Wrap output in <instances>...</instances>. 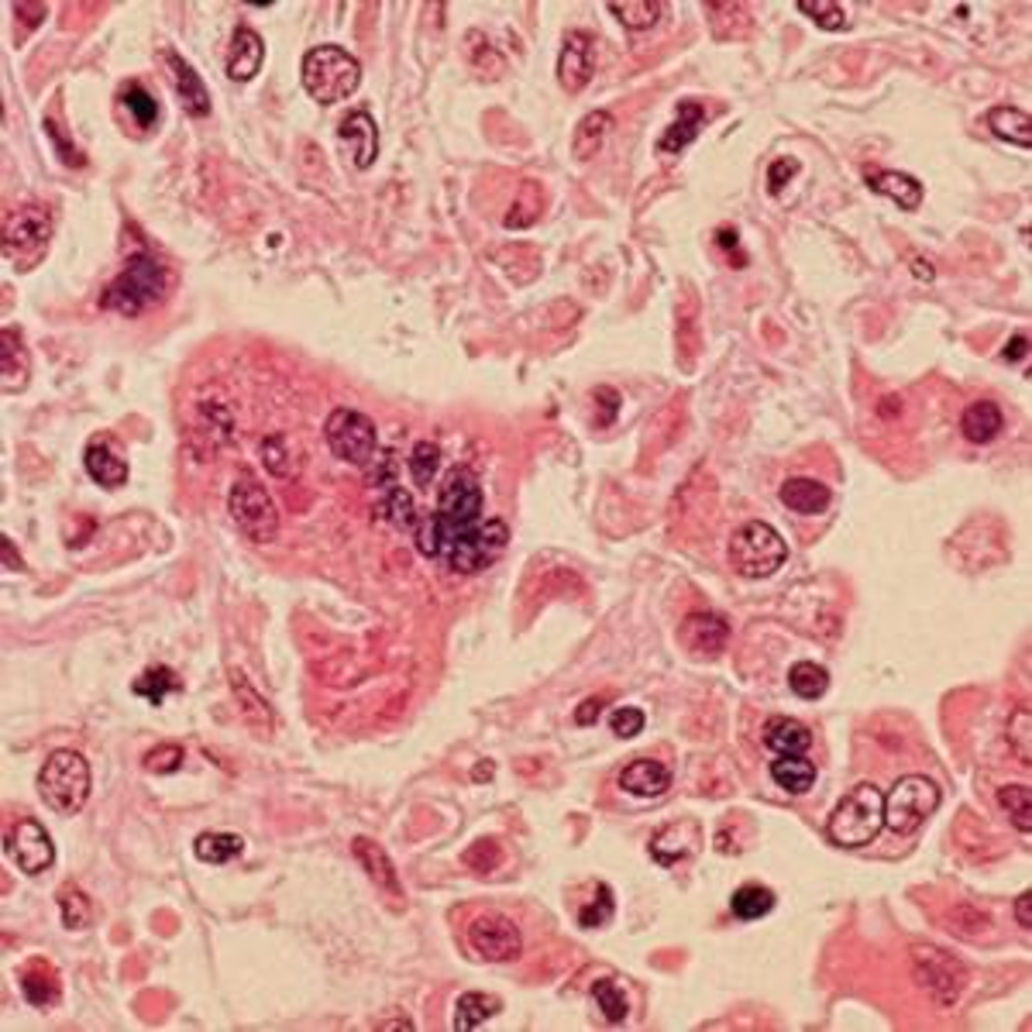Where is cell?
<instances>
[{
  "instance_id": "39",
  "label": "cell",
  "mask_w": 1032,
  "mask_h": 1032,
  "mask_svg": "<svg viewBox=\"0 0 1032 1032\" xmlns=\"http://www.w3.org/2000/svg\"><path fill=\"white\" fill-rule=\"evenodd\" d=\"M131 688H135V696H141L149 705H162L169 692H179V678H176L173 667L158 664V667H149V672H141Z\"/></svg>"
},
{
  "instance_id": "8",
  "label": "cell",
  "mask_w": 1032,
  "mask_h": 1032,
  "mask_svg": "<svg viewBox=\"0 0 1032 1032\" xmlns=\"http://www.w3.org/2000/svg\"><path fill=\"white\" fill-rule=\"evenodd\" d=\"M228 513L234 527L252 544H272L279 534V510L269 489L255 475H238L228 493Z\"/></svg>"
},
{
  "instance_id": "7",
  "label": "cell",
  "mask_w": 1032,
  "mask_h": 1032,
  "mask_svg": "<svg viewBox=\"0 0 1032 1032\" xmlns=\"http://www.w3.org/2000/svg\"><path fill=\"white\" fill-rule=\"evenodd\" d=\"M52 217L42 204H25L4 217V258L17 272L35 269L49 252Z\"/></svg>"
},
{
  "instance_id": "1",
  "label": "cell",
  "mask_w": 1032,
  "mask_h": 1032,
  "mask_svg": "<svg viewBox=\"0 0 1032 1032\" xmlns=\"http://www.w3.org/2000/svg\"><path fill=\"white\" fill-rule=\"evenodd\" d=\"M417 548L423 558L455 575H479L496 564L510 544V527L482 513V485L472 469H451L444 479L434 513L417 523Z\"/></svg>"
},
{
  "instance_id": "20",
  "label": "cell",
  "mask_w": 1032,
  "mask_h": 1032,
  "mask_svg": "<svg viewBox=\"0 0 1032 1032\" xmlns=\"http://www.w3.org/2000/svg\"><path fill=\"white\" fill-rule=\"evenodd\" d=\"M352 854H355V861L361 864V871L369 875V881H372L375 888L390 892L393 899H403V884H399L396 867H393V861H390L386 850H382L375 840L355 837V840H352Z\"/></svg>"
},
{
  "instance_id": "52",
  "label": "cell",
  "mask_w": 1032,
  "mask_h": 1032,
  "mask_svg": "<svg viewBox=\"0 0 1032 1032\" xmlns=\"http://www.w3.org/2000/svg\"><path fill=\"white\" fill-rule=\"evenodd\" d=\"M1032 719H1029V710H1019L1016 719H1011V730H1008V743H1016V754L1022 764H1032Z\"/></svg>"
},
{
  "instance_id": "23",
  "label": "cell",
  "mask_w": 1032,
  "mask_h": 1032,
  "mask_svg": "<svg viewBox=\"0 0 1032 1032\" xmlns=\"http://www.w3.org/2000/svg\"><path fill=\"white\" fill-rule=\"evenodd\" d=\"M867 187H871L878 196H888L902 211H919V204H922V183L916 176H908V173L867 169Z\"/></svg>"
},
{
  "instance_id": "24",
  "label": "cell",
  "mask_w": 1032,
  "mask_h": 1032,
  "mask_svg": "<svg viewBox=\"0 0 1032 1032\" xmlns=\"http://www.w3.org/2000/svg\"><path fill=\"white\" fill-rule=\"evenodd\" d=\"M610 131H613V114L610 111H589L572 131V158L593 162L602 152Z\"/></svg>"
},
{
  "instance_id": "59",
  "label": "cell",
  "mask_w": 1032,
  "mask_h": 1032,
  "mask_svg": "<svg viewBox=\"0 0 1032 1032\" xmlns=\"http://www.w3.org/2000/svg\"><path fill=\"white\" fill-rule=\"evenodd\" d=\"M716 241H719V249L734 252V249H737V231H734V228H723V231L716 234Z\"/></svg>"
},
{
  "instance_id": "35",
  "label": "cell",
  "mask_w": 1032,
  "mask_h": 1032,
  "mask_svg": "<svg viewBox=\"0 0 1032 1032\" xmlns=\"http://www.w3.org/2000/svg\"><path fill=\"white\" fill-rule=\"evenodd\" d=\"M667 11L664 0H613L610 14L626 28V31H647L661 22V14Z\"/></svg>"
},
{
  "instance_id": "18",
  "label": "cell",
  "mask_w": 1032,
  "mask_h": 1032,
  "mask_svg": "<svg viewBox=\"0 0 1032 1032\" xmlns=\"http://www.w3.org/2000/svg\"><path fill=\"white\" fill-rule=\"evenodd\" d=\"M166 66H169V79H173V87H176L179 104L187 107V114L207 117V114H211V93H207V87H204V79L196 76V69H193L179 52H173V49L166 52Z\"/></svg>"
},
{
  "instance_id": "47",
  "label": "cell",
  "mask_w": 1032,
  "mask_h": 1032,
  "mask_svg": "<svg viewBox=\"0 0 1032 1032\" xmlns=\"http://www.w3.org/2000/svg\"><path fill=\"white\" fill-rule=\"evenodd\" d=\"M258 458L269 469V475L276 479H290L293 475V455H290V441L282 434H269L258 444Z\"/></svg>"
},
{
  "instance_id": "46",
  "label": "cell",
  "mask_w": 1032,
  "mask_h": 1032,
  "mask_svg": "<svg viewBox=\"0 0 1032 1032\" xmlns=\"http://www.w3.org/2000/svg\"><path fill=\"white\" fill-rule=\"evenodd\" d=\"M231 688H234V696H238V702H241V710H245V719L252 723V726H272V710H269V702L262 699L255 688L241 678L238 672H231Z\"/></svg>"
},
{
  "instance_id": "2",
  "label": "cell",
  "mask_w": 1032,
  "mask_h": 1032,
  "mask_svg": "<svg viewBox=\"0 0 1032 1032\" xmlns=\"http://www.w3.org/2000/svg\"><path fill=\"white\" fill-rule=\"evenodd\" d=\"M300 79L317 104H341L361 87V63L341 46H317L303 55Z\"/></svg>"
},
{
  "instance_id": "9",
  "label": "cell",
  "mask_w": 1032,
  "mask_h": 1032,
  "mask_svg": "<svg viewBox=\"0 0 1032 1032\" xmlns=\"http://www.w3.org/2000/svg\"><path fill=\"white\" fill-rule=\"evenodd\" d=\"M940 785L926 775H905L895 781L892 792L884 795V829L899 837L916 833V829L940 808Z\"/></svg>"
},
{
  "instance_id": "49",
  "label": "cell",
  "mask_w": 1032,
  "mask_h": 1032,
  "mask_svg": "<svg viewBox=\"0 0 1032 1032\" xmlns=\"http://www.w3.org/2000/svg\"><path fill=\"white\" fill-rule=\"evenodd\" d=\"M613 919V892L606 884H599L596 888V899L593 902H585L582 908H578V926L582 929H599V926H606Z\"/></svg>"
},
{
  "instance_id": "60",
  "label": "cell",
  "mask_w": 1032,
  "mask_h": 1032,
  "mask_svg": "<svg viewBox=\"0 0 1032 1032\" xmlns=\"http://www.w3.org/2000/svg\"><path fill=\"white\" fill-rule=\"evenodd\" d=\"M916 276H919V279H933V266H926V262H916Z\"/></svg>"
},
{
  "instance_id": "32",
  "label": "cell",
  "mask_w": 1032,
  "mask_h": 1032,
  "mask_svg": "<svg viewBox=\"0 0 1032 1032\" xmlns=\"http://www.w3.org/2000/svg\"><path fill=\"white\" fill-rule=\"evenodd\" d=\"M0 372H4V390L8 393H17L25 390L28 382V355H25V344H22V334L14 328H4L0 331Z\"/></svg>"
},
{
  "instance_id": "42",
  "label": "cell",
  "mask_w": 1032,
  "mask_h": 1032,
  "mask_svg": "<svg viewBox=\"0 0 1032 1032\" xmlns=\"http://www.w3.org/2000/svg\"><path fill=\"white\" fill-rule=\"evenodd\" d=\"M59 913H63V926L66 929H87L93 922V905H90V895L84 888L76 884H66L63 892H59Z\"/></svg>"
},
{
  "instance_id": "57",
  "label": "cell",
  "mask_w": 1032,
  "mask_h": 1032,
  "mask_svg": "<svg viewBox=\"0 0 1032 1032\" xmlns=\"http://www.w3.org/2000/svg\"><path fill=\"white\" fill-rule=\"evenodd\" d=\"M1016 922H1019V929H1032V892H1022L1019 899H1016Z\"/></svg>"
},
{
  "instance_id": "37",
  "label": "cell",
  "mask_w": 1032,
  "mask_h": 1032,
  "mask_svg": "<svg viewBox=\"0 0 1032 1032\" xmlns=\"http://www.w3.org/2000/svg\"><path fill=\"white\" fill-rule=\"evenodd\" d=\"M788 688H792L799 699L816 702V699L826 696L829 672H826L823 664H816V661H799V664H792V672H788Z\"/></svg>"
},
{
  "instance_id": "44",
  "label": "cell",
  "mask_w": 1032,
  "mask_h": 1032,
  "mask_svg": "<svg viewBox=\"0 0 1032 1032\" xmlns=\"http://www.w3.org/2000/svg\"><path fill=\"white\" fill-rule=\"evenodd\" d=\"M407 469H410V475H413L417 489H431V482H434V475H437V469H441V448H437L434 441H417L413 451H410Z\"/></svg>"
},
{
  "instance_id": "51",
  "label": "cell",
  "mask_w": 1032,
  "mask_h": 1032,
  "mask_svg": "<svg viewBox=\"0 0 1032 1032\" xmlns=\"http://www.w3.org/2000/svg\"><path fill=\"white\" fill-rule=\"evenodd\" d=\"M179 764H183V747L179 743H162L145 754V772H152V775H169Z\"/></svg>"
},
{
  "instance_id": "54",
  "label": "cell",
  "mask_w": 1032,
  "mask_h": 1032,
  "mask_svg": "<svg viewBox=\"0 0 1032 1032\" xmlns=\"http://www.w3.org/2000/svg\"><path fill=\"white\" fill-rule=\"evenodd\" d=\"M799 173V162L795 158H775L772 166H767V190H772L775 196L785 190V183L792 179Z\"/></svg>"
},
{
  "instance_id": "17",
  "label": "cell",
  "mask_w": 1032,
  "mask_h": 1032,
  "mask_svg": "<svg viewBox=\"0 0 1032 1032\" xmlns=\"http://www.w3.org/2000/svg\"><path fill=\"white\" fill-rule=\"evenodd\" d=\"M616 785L634 799H661L667 788H672V772H667V764L661 761L637 757L616 775Z\"/></svg>"
},
{
  "instance_id": "61",
  "label": "cell",
  "mask_w": 1032,
  "mask_h": 1032,
  "mask_svg": "<svg viewBox=\"0 0 1032 1032\" xmlns=\"http://www.w3.org/2000/svg\"><path fill=\"white\" fill-rule=\"evenodd\" d=\"M485 775L493 778V761H482V767H479V772H475V778H485Z\"/></svg>"
},
{
  "instance_id": "40",
  "label": "cell",
  "mask_w": 1032,
  "mask_h": 1032,
  "mask_svg": "<svg viewBox=\"0 0 1032 1032\" xmlns=\"http://www.w3.org/2000/svg\"><path fill=\"white\" fill-rule=\"evenodd\" d=\"M998 805L1008 816V823L1019 829V833H1029L1032 829V792L1029 785H1005L998 788Z\"/></svg>"
},
{
  "instance_id": "53",
  "label": "cell",
  "mask_w": 1032,
  "mask_h": 1032,
  "mask_svg": "<svg viewBox=\"0 0 1032 1032\" xmlns=\"http://www.w3.org/2000/svg\"><path fill=\"white\" fill-rule=\"evenodd\" d=\"M610 726H613V734L623 737V740L640 737V730H644V713L637 710V705H623V710H613Z\"/></svg>"
},
{
  "instance_id": "55",
  "label": "cell",
  "mask_w": 1032,
  "mask_h": 1032,
  "mask_svg": "<svg viewBox=\"0 0 1032 1032\" xmlns=\"http://www.w3.org/2000/svg\"><path fill=\"white\" fill-rule=\"evenodd\" d=\"M602 705H606L602 696L585 699V702L578 705V713H575V723H578V726H593V723L599 719V713H602Z\"/></svg>"
},
{
  "instance_id": "50",
  "label": "cell",
  "mask_w": 1032,
  "mask_h": 1032,
  "mask_svg": "<svg viewBox=\"0 0 1032 1032\" xmlns=\"http://www.w3.org/2000/svg\"><path fill=\"white\" fill-rule=\"evenodd\" d=\"M461 861L469 864L472 871L489 875V871H496L499 861H502V846H499V840H475L469 850H464V857H461Z\"/></svg>"
},
{
  "instance_id": "56",
  "label": "cell",
  "mask_w": 1032,
  "mask_h": 1032,
  "mask_svg": "<svg viewBox=\"0 0 1032 1032\" xmlns=\"http://www.w3.org/2000/svg\"><path fill=\"white\" fill-rule=\"evenodd\" d=\"M1025 355H1029V337L1025 334H1016L1005 344V352H1002V358L1011 361V366H1016V361H1025Z\"/></svg>"
},
{
  "instance_id": "58",
  "label": "cell",
  "mask_w": 1032,
  "mask_h": 1032,
  "mask_svg": "<svg viewBox=\"0 0 1032 1032\" xmlns=\"http://www.w3.org/2000/svg\"><path fill=\"white\" fill-rule=\"evenodd\" d=\"M4 569H8V572H22V569H25V561L14 558V544H11L8 537H4Z\"/></svg>"
},
{
  "instance_id": "26",
  "label": "cell",
  "mask_w": 1032,
  "mask_h": 1032,
  "mask_svg": "<svg viewBox=\"0 0 1032 1032\" xmlns=\"http://www.w3.org/2000/svg\"><path fill=\"white\" fill-rule=\"evenodd\" d=\"M829 499H833V493H829L819 479L799 475V479H788V482L781 485V502H785L792 513H802V517L823 513L826 506H829Z\"/></svg>"
},
{
  "instance_id": "27",
  "label": "cell",
  "mask_w": 1032,
  "mask_h": 1032,
  "mask_svg": "<svg viewBox=\"0 0 1032 1032\" xmlns=\"http://www.w3.org/2000/svg\"><path fill=\"white\" fill-rule=\"evenodd\" d=\"M772 781L788 795H805L816 785V764L805 754H778L772 761Z\"/></svg>"
},
{
  "instance_id": "41",
  "label": "cell",
  "mask_w": 1032,
  "mask_h": 1032,
  "mask_svg": "<svg viewBox=\"0 0 1032 1032\" xmlns=\"http://www.w3.org/2000/svg\"><path fill=\"white\" fill-rule=\"evenodd\" d=\"M540 214H544V190L527 179V183L517 190V200H513L510 214H506V228H510V231L513 228H531Z\"/></svg>"
},
{
  "instance_id": "10",
  "label": "cell",
  "mask_w": 1032,
  "mask_h": 1032,
  "mask_svg": "<svg viewBox=\"0 0 1032 1032\" xmlns=\"http://www.w3.org/2000/svg\"><path fill=\"white\" fill-rule=\"evenodd\" d=\"M323 437H328V448L334 451V458H341L344 464H355V469H369L379 451V431L372 417L352 407L331 410V417L323 420Z\"/></svg>"
},
{
  "instance_id": "5",
  "label": "cell",
  "mask_w": 1032,
  "mask_h": 1032,
  "mask_svg": "<svg viewBox=\"0 0 1032 1032\" xmlns=\"http://www.w3.org/2000/svg\"><path fill=\"white\" fill-rule=\"evenodd\" d=\"M38 795L59 816H76L90 799V764L76 751H52L38 772Z\"/></svg>"
},
{
  "instance_id": "36",
  "label": "cell",
  "mask_w": 1032,
  "mask_h": 1032,
  "mask_svg": "<svg viewBox=\"0 0 1032 1032\" xmlns=\"http://www.w3.org/2000/svg\"><path fill=\"white\" fill-rule=\"evenodd\" d=\"M193 854L204 864H228L245 854V840L234 833H200L193 840Z\"/></svg>"
},
{
  "instance_id": "21",
  "label": "cell",
  "mask_w": 1032,
  "mask_h": 1032,
  "mask_svg": "<svg viewBox=\"0 0 1032 1032\" xmlns=\"http://www.w3.org/2000/svg\"><path fill=\"white\" fill-rule=\"evenodd\" d=\"M84 464H87V475L97 485H104V489H120V485L128 482V461L114 451V444L107 437H97L87 444Z\"/></svg>"
},
{
  "instance_id": "28",
  "label": "cell",
  "mask_w": 1032,
  "mask_h": 1032,
  "mask_svg": "<svg viewBox=\"0 0 1032 1032\" xmlns=\"http://www.w3.org/2000/svg\"><path fill=\"white\" fill-rule=\"evenodd\" d=\"M702 120H705L702 104H696V100H685V104L678 107V117H675L672 125L664 128V135L658 138V149H661V152H667V155L688 149V145H692V141L699 138Z\"/></svg>"
},
{
  "instance_id": "34",
  "label": "cell",
  "mask_w": 1032,
  "mask_h": 1032,
  "mask_svg": "<svg viewBox=\"0 0 1032 1032\" xmlns=\"http://www.w3.org/2000/svg\"><path fill=\"white\" fill-rule=\"evenodd\" d=\"M502 1011V1002L496 995H485V991H464V995L455 1002V1019L451 1025L458 1032H469V1029H479L482 1022H489L493 1016Z\"/></svg>"
},
{
  "instance_id": "25",
  "label": "cell",
  "mask_w": 1032,
  "mask_h": 1032,
  "mask_svg": "<svg viewBox=\"0 0 1032 1032\" xmlns=\"http://www.w3.org/2000/svg\"><path fill=\"white\" fill-rule=\"evenodd\" d=\"M764 747L775 754H805L813 747V734L792 716H772L764 723Z\"/></svg>"
},
{
  "instance_id": "14",
  "label": "cell",
  "mask_w": 1032,
  "mask_h": 1032,
  "mask_svg": "<svg viewBox=\"0 0 1032 1032\" xmlns=\"http://www.w3.org/2000/svg\"><path fill=\"white\" fill-rule=\"evenodd\" d=\"M593 73H596V42H593V35L572 31L569 38H564L561 55H558L561 87L569 93H582L585 87L593 84Z\"/></svg>"
},
{
  "instance_id": "22",
  "label": "cell",
  "mask_w": 1032,
  "mask_h": 1032,
  "mask_svg": "<svg viewBox=\"0 0 1032 1032\" xmlns=\"http://www.w3.org/2000/svg\"><path fill=\"white\" fill-rule=\"evenodd\" d=\"M699 840H702V833H699L696 823H672L651 840V857L664 867H672L685 857H692Z\"/></svg>"
},
{
  "instance_id": "30",
  "label": "cell",
  "mask_w": 1032,
  "mask_h": 1032,
  "mask_svg": "<svg viewBox=\"0 0 1032 1032\" xmlns=\"http://www.w3.org/2000/svg\"><path fill=\"white\" fill-rule=\"evenodd\" d=\"M22 995L28 1005L35 1008H49L59 1002L63 995V988H59V974L46 964V960H31L25 970H22Z\"/></svg>"
},
{
  "instance_id": "11",
  "label": "cell",
  "mask_w": 1032,
  "mask_h": 1032,
  "mask_svg": "<svg viewBox=\"0 0 1032 1032\" xmlns=\"http://www.w3.org/2000/svg\"><path fill=\"white\" fill-rule=\"evenodd\" d=\"M913 978L937 1005L950 1008V1005L960 1002L964 988H967V967L940 946L916 943L913 946Z\"/></svg>"
},
{
  "instance_id": "38",
  "label": "cell",
  "mask_w": 1032,
  "mask_h": 1032,
  "mask_svg": "<svg viewBox=\"0 0 1032 1032\" xmlns=\"http://www.w3.org/2000/svg\"><path fill=\"white\" fill-rule=\"evenodd\" d=\"M775 902H778V899H775L772 888H764V884H743V888H737V892H734L730 908H734L737 919L754 922V919H764L767 913H772Z\"/></svg>"
},
{
  "instance_id": "4",
  "label": "cell",
  "mask_w": 1032,
  "mask_h": 1032,
  "mask_svg": "<svg viewBox=\"0 0 1032 1032\" xmlns=\"http://www.w3.org/2000/svg\"><path fill=\"white\" fill-rule=\"evenodd\" d=\"M881 829H884V792L871 781H864L854 792H846L826 823V833L837 846H867Z\"/></svg>"
},
{
  "instance_id": "45",
  "label": "cell",
  "mask_w": 1032,
  "mask_h": 1032,
  "mask_svg": "<svg viewBox=\"0 0 1032 1032\" xmlns=\"http://www.w3.org/2000/svg\"><path fill=\"white\" fill-rule=\"evenodd\" d=\"M593 998H596V1005L602 1011V1019L610 1025H620V1022H626V1016H630V1002H626L623 988L616 981H596L593 984Z\"/></svg>"
},
{
  "instance_id": "16",
  "label": "cell",
  "mask_w": 1032,
  "mask_h": 1032,
  "mask_svg": "<svg viewBox=\"0 0 1032 1032\" xmlns=\"http://www.w3.org/2000/svg\"><path fill=\"white\" fill-rule=\"evenodd\" d=\"M337 141L344 145V152H352L355 169H369L379 158V128L369 111H352L344 117L337 125Z\"/></svg>"
},
{
  "instance_id": "19",
  "label": "cell",
  "mask_w": 1032,
  "mask_h": 1032,
  "mask_svg": "<svg viewBox=\"0 0 1032 1032\" xmlns=\"http://www.w3.org/2000/svg\"><path fill=\"white\" fill-rule=\"evenodd\" d=\"M262 59H266V42L255 28H234L231 46H228V76L234 84H249V79L258 76Z\"/></svg>"
},
{
  "instance_id": "12",
  "label": "cell",
  "mask_w": 1032,
  "mask_h": 1032,
  "mask_svg": "<svg viewBox=\"0 0 1032 1032\" xmlns=\"http://www.w3.org/2000/svg\"><path fill=\"white\" fill-rule=\"evenodd\" d=\"M464 940H469L472 954L479 960H489V964H510V960L520 957V950H523V937H520L517 922L499 916V913L475 916L469 922V933H464Z\"/></svg>"
},
{
  "instance_id": "48",
  "label": "cell",
  "mask_w": 1032,
  "mask_h": 1032,
  "mask_svg": "<svg viewBox=\"0 0 1032 1032\" xmlns=\"http://www.w3.org/2000/svg\"><path fill=\"white\" fill-rule=\"evenodd\" d=\"M799 11H802L805 17H813V22H816L823 31H843V28L850 25L843 4H837V0H802Z\"/></svg>"
},
{
  "instance_id": "3",
  "label": "cell",
  "mask_w": 1032,
  "mask_h": 1032,
  "mask_svg": "<svg viewBox=\"0 0 1032 1032\" xmlns=\"http://www.w3.org/2000/svg\"><path fill=\"white\" fill-rule=\"evenodd\" d=\"M162 293H166V269L158 266L155 255L138 252L128 258V266L111 279V286L100 293V303L120 317H138L149 307H155Z\"/></svg>"
},
{
  "instance_id": "31",
  "label": "cell",
  "mask_w": 1032,
  "mask_h": 1032,
  "mask_svg": "<svg viewBox=\"0 0 1032 1032\" xmlns=\"http://www.w3.org/2000/svg\"><path fill=\"white\" fill-rule=\"evenodd\" d=\"M375 513H379L382 520H390L396 531H417V523H420L417 506H413L410 493L403 489L399 482L382 485V489H379V502H375Z\"/></svg>"
},
{
  "instance_id": "43",
  "label": "cell",
  "mask_w": 1032,
  "mask_h": 1032,
  "mask_svg": "<svg viewBox=\"0 0 1032 1032\" xmlns=\"http://www.w3.org/2000/svg\"><path fill=\"white\" fill-rule=\"evenodd\" d=\"M120 107H125L128 114H131V120L141 128V131H149V128H155V120H158V104H155V97L141 87V84H128L125 90H120Z\"/></svg>"
},
{
  "instance_id": "33",
  "label": "cell",
  "mask_w": 1032,
  "mask_h": 1032,
  "mask_svg": "<svg viewBox=\"0 0 1032 1032\" xmlns=\"http://www.w3.org/2000/svg\"><path fill=\"white\" fill-rule=\"evenodd\" d=\"M988 128L995 138L1008 141V145H1016V149L1032 145V120L1022 107H991Z\"/></svg>"
},
{
  "instance_id": "13",
  "label": "cell",
  "mask_w": 1032,
  "mask_h": 1032,
  "mask_svg": "<svg viewBox=\"0 0 1032 1032\" xmlns=\"http://www.w3.org/2000/svg\"><path fill=\"white\" fill-rule=\"evenodd\" d=\"M8 857L17 864V871L22 875H42L55 864V843L46 833L42 823L17 819L8 829Z\"/></svg>"
},
{
  "instance_id": "15",
  "label": "cell",
  "mask_w": 1032,
  "mask_h": 1032,
  "mask_svg": "<svg viewBox=\"0 0 1032 1032\" xmlns=\"http://www.w3.org/2000/svg\"><path fill=\"white\" fill-rule=\"evenodd\" d=\"M678 640L685 644V651H692L696 658H713L723 651L726 640H730V626L716 613H688L681 620Z\"/></svg>"
},
{
  "instance_id": "6",
  "label": "cell",
  "mask_w": 1032,
  "mask_h": 1032,
  "mask_svg": "<svg viewBox=\"0 0 1032 1032\" xmlns=\"http://www.w3.org/2000/svg\"><path fill=\"white\" fill-rule=\"evenodd\" d=\"M726 558H730V564H734L737 575H743V578H767V575H775L781 564H785L788 544H785V537L772 527V523L747 520V523H740V527L734 531L730 551H726Z\"/></svg>"
},
{
  "instance_id": "29",
  "label": "cell",
  "mask_w": 1032,
  "mask_h": 1032,
  "mask_svg": "<svg viewBox=\"0 0 1032 1032\" xmlns=\"http://www.w3.org/2000/svg\"><path fill=\"white\" fill-rule=\"evenodd\" d=\"M1002 428H1005V417H1002V410L991 399L970 403V407L964 410V417H960V434L970 444H991L1002 434Z\"/></svg>"
}]
</instances>
